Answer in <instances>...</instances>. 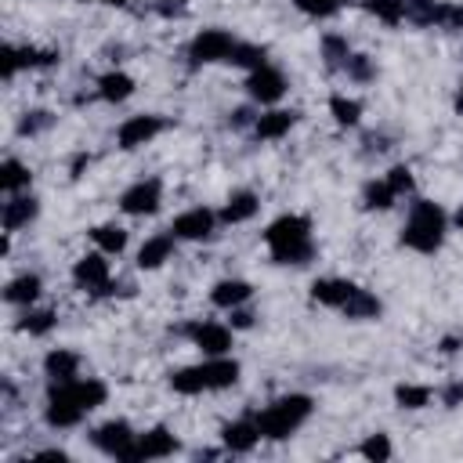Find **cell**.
Here are the masks:
<instances>
[{
  "mask_svg": "<svg viewBox=\"0 0 463 463\" xmlns=\"http://www.w3.org/2000/svg\"><path fill=\"white\" fill-rule=\"evenodd\" d=\"M264 243L272 250V261L275 264H307L316 257V246H312V221L300 218V214H282L268 225L264 232Z\"/></svg>",
  "mask_w": 463,
  "mask_h": 463,
  "instance_id": "1",
  "label": "cell"
},
{
  "mask_svg": "<svg viewBox=\"0 0 463 463\" xmlns=\"http://www.w3.org/2000/svg\"><path fill=\"white\" fill-rule=\"evenodd\" d=\"M402 243L416 254H438L445 243V210L431 200H416L402 225Z\"/></svg>",
  "mask_w": 463,
  "mask_h": 463,
  "instance_id": "2",
  "label": "cell"
},
{
  "mask_svg": "<svg viewBox=\"0 0 463 463\" xmlns=\"http://www.w3.org/2000/svg\"><path fill=\"white\" fill-rule=\"evenodd\" d=\"M312 398L307 395H282V398H275L264 413H257L254 420H257V431H261V438H268V441H282V438H289L307 416H312Z\"/></svg>",
  "mask_w": 463,
  "mask_h": 463,
  "instance_id": "3",
  "label": "cell"
},
{
  "mask_svg": "<svg viewBox=\"0 0 463 463\" xmlns=\"http://www.w3.org/2000/svg\"><path fill=\"white\" fill-rule=\"evenodd\" d=\"M236 37L228 30H203L196 33V40L189 44V58L192 66H214V62H228L236 51Z\"/></svg>",
  "mask_w": 463,
  "mask_h": 463,
  "instance_id": "4",
  "label": "cell"
},
{
  "mask_svg": "<svg viewBox=\"0 0 463 463\" xmlns=\"http://www.w3.org/2000/svg\"><path fill=\"white\" fill-rule=\"evenodd\" d=\"M160 203H164V185H160V178L138 182V185H130V189L120 196V210L130 214V218H148V214H156Z\"/></svg>",
  "mask_w": 463,
  "mask_h": 463,
  "instance_id": "5",
  "label": "cell"
},
{
  "mask_svg": "<svg viewBox=\"0 0 463 463\" xmlns=\"http://www.w3.org/2000/svg\"><path fill=\"white\" fill-rule=\"evenodd\" d=\"M84 416H87V409L73 398V391L66 384H51V395H48V405H44V420L51 427H76Z\"/></svg>",
  "mask_w": 463,
  "mask_h": 463,
  "instance_id": "6",
  "label": "cell"
},
{
  "mask_svg": "<svg viewBox=\"0 0 463 463\" xmlns=\"http://www.w3.org/2000/svg\"><path fill=\"white\" fill-rule=\"evenodd\" d=\"M178 452V438L167 427H152L145 434L134 438V449L127 456V463H145V459H167Z\"/></svg>",
  "mask_w": 463,
  "mask_h": 463,
  "instance_id": "7",
  "label": "cell"
},
{
  "mask_svg": "<svg viewBox=\"0 0 463 463\" xmlns=\"http://www.w3.org/2000/svg\"><path fill=\"white\" fill-rule=\"evenodd\" d=\"M134 431H130V423L127 420H109V423H102L94 434H91V441L105 452V456H112V459H127L130 456V449H134Z\"/></svg>",
  "mask_w": 463,
  "mask_h": 463,
  "instance_id": "8",
  "label": "cell"
},
{
  "mask_svg": "<svg viewBox=\"0 0 463 463\" xmlns=\"http://www.w3.org/2000/svg\"><path fill=\"white\" fill-rule=\"evenodd\" d=\"M164 120L160 116H130V120H123V127L116 130V141H120V148H141V145H148L152 138H156V134H164Z\"/></svg>",
  "mask_w": 463,
  "mask_h": 463,
  "instance_id": "9",
  "label": "cell"
},
{
  "mask_svg": "<svg viewBox=\"0 0 463 463\" xmlns=\"http://www.w3.org/2000/svg\"><path fill=\"white\" fill-rule=\"evenodd\" d=\"M246 91H250L254 102L275 105V102L286 94V76H282L279 69H272V66H261V69H254V73L246 76Z\"/></svg>",
  "mask_w": 463,
  "mask_h": 463,
  "instance_id": "10",
  "label": "cell"
},
{
  "mask_svg": "<svg viewBox=\"0 0 463 463\" xmlns=\"http://www.w3.org/2000/svg\"><path fill=\"white\" fill-rule=\"evenodd\" d=\"M73 282L80 289H94V293H105L109 289V261L105 254H84L76 264H73Z\"/></svg>",
  "mask_w": 463,
  "mask_h": 463,
  "instance_id": "11",
  "label": "cell"
},
{
  "mask_svg": "<svg viewBox=\"0 0 463 463\" xmlns=\"http://www.w3.org/2000/svg\"><path fill=\"white\" fill-rule=\"evenodd\" d=\"M189 337H192V344H196L207 359H221V355L232 352V330H228V326L196 323V326H189Z\"/></svg>",
  "mask_w": 463,
  "mask_h": 463,
  "instance_id": "12",
  "label": "cell"
},
{
  "mask_svg": "<svg viewBox=\"0 0 463 463\" xmlns=\"http://www.w3.org/2000/svg\"><path fill=\"white\" fill-rule=\"evenodd\" d=\"M214 225H218V218H214L207 207H196V210L178 214V218H174V225H171V232H174L178 239H192V243H200V239H210V236H214Z\"/></svg>",
  "mask_w": 463,
  "mask_h": 463,
  "instance_id": "13",
  "label": "cell"
},
{
  "mask_svg": "<svg viewBox=\"0 0 463 463\" xmlns=\"http://www.w3.org/2000/svg\"><path fill=\"white\" fill-rule=\"evenodd\" d=\"M174 239H178L174 232H164V236L145 239L141 250H138V268H145V272L164 268V264L171 261V254H174Z\"/></svg>",
  "mask_w": 463,
  "mask_h": 463,
  "instance_id": "14",
  "label": "cell"
},
{
  "mask_svg": "<svg viewBox=\"0 0 463 463\" xmlns=\"http://www.w3.org/2000/svg\"><path fill=\"white\" fill-rule=\"evenodd\" d=\"M44 377H48L51 384H69V380H76V377H80V355L69 352V348L48 352V359H44Z\"/></svg>",
  "mask_w": 463,
  "mask_h": 463,
  "instance_id": "15",
  "label": "cell"
},
{
  "mask_svg": "<svg viewBox=\"0 0 463 463\" xmlns=\"http://www.w3.org/2000/svg\"><path fill=\"white\" fill-rule=\"evenodd\" d=\"M293 123H297V112H289V109H272V112H261V116L254 120V134H257L261 141H279V138H286V134L293 130Z\"/></svg>",
  "mask_w": 463,
  "mask_h": 463,
  "instance_id": "16",
  "label": "cell"
},
{
  "mask_svg": "<svg viewBox=\"0 0 463 463\" xmlns=\"http://www.w3.org/2000/svg\"><path fill=\"white\" fill-rule=\"evenodd\" d=\"M37 214H40V203L33 200V196H8V203H4V232L12 236V232H19V228H26L30 221H37Z\"/></svg>",
  "mask_w": 463,
  "mask_h": 463,
  "instance_id": "17",
  "label": "cell"
},
{
  "mask_svg": "<svg viewBox=\"0 0 463 463\" xmlns=\"http://www.w3.org/2000/svg\"><path fill=\"white\" fill-rule=\"evenodd\" d=\"M352 293H355V282H348V279H316L312 282V300L323 307H344Z\"/></svg>",
  "mask_w": 463,
  "mask_h": 463,
  "instance_id": "18",
  "label": "cell"
},
{
  "mask_svg": "<svg viewBox=\"0 0 463 463\" xmlns=\"http://www.w3.org/2000/svg\"><path fill=\"white\" fill-rule=\"evenodd\" d=\"M221 441H225V449H228V452H250V449L261 441L257 420H236V423H225Z\"/></svg>",
  "mask_w": 463,
  "mask_h": 463,
  "instance_id": "19",
  "label": "cell"
},
{
  "mask_svg": "<svg viewBox=\"0 0 463 463\" xmlns=\"http://www.w3.org/2000/svg\"><path fill=\"white\" fill-rule=\"evenodd\" d=\"M250 297H254V286L243 282V279H221V282L210 289V300H214L218 307H225V312H232V307L246 304Z\"/></svg>",
  "mask_w": 463,
  "mask_h": 463,
  "instance_id": "20",
  "label": "cell"
},
{
  "mask_svg": "<svg viewBox=\"0 0 463 463\" xmlns=\"http://www.w3.org/2000/svg\"><path fill=\"white\" fill-rule=\"evenodd\" d=\"M171 387H174L178 395H203V391H210L207 362H200V366H185V370L171 373Z\"/></svg>",
  "mask_w": 463,
  "mask_h": 463,
  "instance_id": "21",
  "label": "cell"
},
{
  "mask_svg": "<svg viewBox=\"0 0 463 463\" xmlns=\"http://www.w3.org/2000/svg\"><path fill=\"white\" fill-rule=\"evenodd\" d=\"M66 387L73 391V398H76L87 413L98 409V405H105V398H109V387H105L102 380H94V377H76V380H69Z\"/></svg>",
  "mask_w": 463,
  "mask_h": 463,
  "instance_id": "22",
  "label": "cell"
},
{
  "mask_svg": "<svg viewBox=\"0 0 463 463\" xmlns=\"http://www.w3.org/2000/svg\"><path fill=\"white\" fill-rule=\"evenodd\" d=\"M30 185H33V171L22 160H4V167H0V189H4V196H22Z\"/></svg>",
  "mask_w": 463,
  "mask_h": 463,
  "instance_id": "23",
  "label": "cell"
},
{
  "mask_svg": "<svg viewBox=\"0 0 463 463\" xmlns=\"http://www.w3.org/2000/svg\"><path fill=\"white\" fill-rule=\"evenodd\" d=\"M257 196L254 192H232L228 200H225V207H221V221L225 225H243V221H250L254 214H257Z\"/></svg>",
  "mask_w": 463,
  "mask_h": 463,
  "instance_id": "24",
  "label": "cell"
},
{
  "mask_svg": "<svg viewBox=\"0 0 463 463\" xmlns=\"http://www.w3.org/2000/svg\"><path fill=\"white\" fill-rule=\"evenodd\" d=\"M40 289H44V282H40V275H19V279H12L8 286H4V300L8 304H19V307H30L37 297H40Z\"/></svg>",
  "mask_w": 463,
  "mask_h": 463,
  "instance_id": "25",
  "label": "cell"
},
{
  "mask_svg": "<svg viewBox=\"0 0 463 463\" xmlns=\"http://www.w3.org/2000/svg\"><path fill=\"white\" fill-rule=\"evenodd\" d=\"M341 312H344L348 319H355V323H362V319H377V316H380V300H377L370 289L355 286V293L348 297V304L341 307Z\"/></svg>",
  "mask_w": 463,
  "mask_h": 463,
  "instance_id": "26",
  "label": "cell"
},
{
  "mask_svg": "<svg viewBox=\"0 0 463 463\" xmlns=\"http://www.w3.org/2000/svg\"><path fill=\"white\" fill-rule=\"evenodd\" d=\"M98 94H102L105 102H127V98L134 94V76L112 69V73L98 76Z\"/></svg>",
  "mask_w": 463,
  "mask_h": 463,
  "instance_id": "27",
  "label": "cell"
},
{
  "mask_svg": "<svg viewBox=\"0 0 463 463\" xmlns=\"http://www.w3.org/2000/svg\"><path fill=\"white\" fill-rule=\"evenodd\" d=\"M370 15H377L387 26H402L409 19V0H370Z\"/></svg>",
  "mask_w": 463,
  "mask_h": 463,
  "instance_id": "28",
  "label": "cell"
},
{
  "mask_svg": "<svg viewBox=\"0 0 463 463\" xmlns=\"http://www.w3.org/2000/svg\"><path fill=\"white\" fill-rule=\"evenodd\" d=\"M91 239L98 243L102 254H123L127 250V232L120 225H98V228H91Z\"/></svg>",
  "mask_w": 463,
  "mask_h": 463,
  "instance_id": "29",
  "label": "cell"
},
{
  "mask_svg": "<svg viewBox=\"0 0 463 463\" xmlns=\"http://www.w3.org/2000/svg\"><path fill=\"white\" fill-rule=\"evenodd\" d=\"M330 116L341 123V127H355L362 120V102L348 98V94H334L330 98Z\"/></svg>",
  "mask_w": 463,
  "mask_h": 463,
  "instance_id": "30",
  "label": "cell"
},
{
  "mask_svg": "<svg viewBox=\"0 0 463 463\" xmlns=\"http://www.w3.org/2000/svg\"><path fill=\"white\" fill-rule=\"evenodd\" d=\"M395 402H398V409H423V405H431V387H423V384H398L395 387Z\"/></svg>",
  "mask_w": 463,
  "mask_h": 463,
  "instance_id": "31",
  "label": "cell"
},
{
  "mask_svg": "<svg viewBox=\"0 0 463 463\" xmlns=\"http://www.w3.org/2000/svg\"><path fill=\"white\" fill-rule=\"evenodd\" d=\"M362 200H366V207H370V210H391L398 196L391 192V185H387V182H370V185H366V192H362Z\"/></svg>",
  "mask_w": 463,
  "mask_h": 463,
  "instance_id": "32",
  "label": "cell"
},
{
  "mask_svg": "<svg viewBox=\"0 0 463 463\" xmlns=\"http://www.w3.org/2000/svg\"><path fill=\"white\" fill-rule=\"evenodd\" d=\"M55 323H58V316L51 312V307H44V312H26L22 330H26L30 337H48V334L55 330Z\"/></svg>",
  "mask_w": 463,
  "mask_h": 463,
  "instance_id": "33",
  "label": "cell"
},
{
  "mask_svg": "<svg viewBox=\"0 0 463 463\" xmlns=\"http://www.w3.org/2000/svg\"><path fill=\"white\" fill-rule=\"evenodd\" d=\"M264 58H268V55H264V48H257V44H236V51H232V58H228V62H232V66H243V69H250V73H254V69L268 66Z\"/></svg>",
  "mask_w": 463,
  "mask_h": 463,
  "instance_id": "34",
  "label": "cell"
},
{
  "mask_svg": "<svg viewBox=\"0 0 463 463\" xmlns=\"http://www.w3.org/2000/svg\"><path fill=\"white\" fill-rule=\"evenodd\" d=\"M15 58H19V69H44L58 62L55 51H40V48H15Z\"/></svg>",
  "mask_w": 463,
  "mask_h": 463,
  "instance_id": "35",
  "label": "cell"
},
{
  "mask_svg": "<svg viewBox=\"0 0 463 463\" xmlns=\"http://www.w3.org/2000/svg\"><path fill=\"white\" fill-rule=\"evenodd\" d=\"M323 58H326V66L330 69H341V66H348V58H352V51H348V40H341V37H326L323 40Z\"/></svg>",
  "mask_w": 463,
  "mask_h": 463,
  "instance_id": "36",
  "label": "cell"
},
{
  "mask_svg": "<svg viewBox=\"0 0 463 463\" xmlns=\"http://www.w3.org/2000/svg\"><path fill=\"white\" fill-rule=\"evenodd\" d=\"M293 4L312 19H330V15L341 12V0H293Z\"/></svg>",
  "mask_w": 463,
  "mask_h": 463,
  "instance_id": "37",
  "label": "cell"
},
{
  "mask_svg": "<svg viewBox=\"0 0 463 463\" xmlns=\"http://www.w3.org/2000/svg\"><path fill=\"white\" fill-rule=\"evenodd\" d=\"M384 182L391 185V192H395L398 200H402V196H409V192H413V185H416V182H413V171H409L405 164H398V167H391Z\"/></svg>",
  "mask_w": 463,
  "mask_h": 463,
  "instance_id": "38",
  "label": "cell"
},
{
  "mask_svg": "<svg viewBox=\"0 0 463 463\" xmlns=\"http://www.w3.org/2000/svg\"><path fill=\"white\" fill-rule=\"evenodd\" d=\"M366 459H377V463H384V459H391V441H387V434H370L366 441H362V449H359Z\"/></svg>",
  "mask_w": 463,
  "mask_h": 463,
  "instance_id": "39",
  "label": "cell"
},
{
  "mask_svg": "<svg viewBox=\"0 0 463 463\" xmlns=\"http://www.w3.org/2000/svg\"><path fill=\"white\" fill-rule=\"evenodd\" d=\"M344 69H348V76H352V80H370V76H373V66H370V58H366V55H352Z\"/></svg>",
  "mask_w": 463,
  "mask_h": 463,
  "instance_id": "40",
  "label": "cell"
},
{
  "mask_svg": "<svg viewBox=\"0 0 463 463\" xmlns=\"http://www.w3.org/2000/svg\"><path fill=\"white\" fill-rule=\"evenodd\" d=\"M48 123H51L48 112H26V120L19 123V134H37V130H44Z\"/></svg>",
  "mask_w": 463,
  "mask_h": 463,
  "instance_id": "41",
  "label": "cell"
},
{
  "mask_svg": "<svg viewBox=\"0 0 463 463\" xmlns=\"http://www.w3.org/2000/svg\"><path fill=\"white\" fill-rule=\"evenodd\" d=\"M156 12H160L164 19H182V15L189 12V0H160Z\"/></svg>",
  "mask_w": 463,
  "mask_h": 463,
  "instance_id": "42",
  "label": "cell"
},
{
  "mask_svg": "<svg viewBox=\"0 0 463 463\" xmlns=\"http://www.w3.org/2000/svg\"><path fill=\"white\" fill-rule=\"evenodd\" d=\"M441 402H445L449 409H452V405H459V402H463V384H459V380H456V384H449V387H445V395H441Z\"/></svg>",
  "mask_w": 463,
  "mask_h": 463,
  "instance_id": "43",
  "label": "cell"
},
{
  "mask_svg": "<svg viewBox=\"0 0 463 463\" xmlns=\"http://www.w3.org/2000/svg\"><path fill=\"white\" fill-rule=\"evenodd\" d=\"M232 326H236V330H250V326H254V316H250V312H243V304H239V307H232Z\"/></svg>",
  "mask_w": 463,
  "mask_h": 463,
  "instance_id": "44",
  "label": "cell"
},
{
  "mask_svg": "<svg viewBox=\"0 0 463 463\" xmlns=\"http://www.w3.org/2000/svg\"><path fill=\"white\" fill-rule=\"evenodd\" d=\"M37 459H58V463H66L69 456L62 449H44V452H37Z\"/></svg>",
  "mask_w": 463,
  "mask_h": 463,
  "instance_id": "45",
  "label": "cell"
},
{
  "mask_svg": "<svg viewBox=\"0 0 463 463\" xmlns=\"http://www.w3.org/2000/svg\"><path fill=\"white\" fill-rule=\"evenodd\" d=\"M449 30H463V4L449 12Z\"/></svg>",
  "mask_w": 463,
  "mask_h": 463,
  "instance_id": "46",
  "label": "cell"
},
{
  "mask_svg": "<svg viewBox=\"0 0 463 463\" xmlns=\"http://www.w3.org/2000/svg\"><path fill=\"white\" fill-rule=\"evenodd\" d=\"M459 352V337H445L441 341V355H456Z\"/></svg>",
  "mask_w": 463,
  "mask_h": 463,
  "instance_id": "47",
  "label": "cell"
},
{
  "mask_svg": "<svg viewBox=\"0 0 463 463\" xmlns=\"http://www.w3.org/2000/svg\"><path fill=\"white\" fill-rule=\"evenodd\" d=\"M246 120H250V112H246V109H239V112H236V116H232V123H236V127H243V123H246Z\"/></svg>",
  "mask_w": 463,
  "mask_h": 463,
  "instance_id": "48",
  "label": "cell"
},
{
  "mask_svg": "<svg viewBox=\"0 0 463 463\" xmlns=\"http://www.w3.org/2000/svg\"><path fill=\"white\" fill-rule=\"evenodd\" d=\"M456 112L463 116V80H459V91H456Z\"/></svg>",
  "mask_w": 463,
  "mask_h": 463,
  "instance_id": "49",
  "label": "cell"
},
{
  "mask_svg": "<svg viewBox=\"0 0 463 463\" xmlns=\"http://www.w3.org/2000/svg\"><path fill=\"white\" fill-rule=\"evenodd\" d=\"M91 4H112V8H123L127 0H91Z\"/></svg>",
  "mask_w": 463,
  "mask_h": 463,
  "instance_id": "50",
  "label": "cell"
},
{
  "mask_svg": "<svg viewBox=\"0 0 463 463\" xmlns=\"http://www.w3.org/2000/svg\"><path fill=\"white\" fill-rule=\"evenodd\" d=\"M452 221H456V228L463 232V203H459V210H456V218H452Z\"/></svg>",
  "mask_w": 463,
  "mask_h": 463,
  "instance_id": "51",
  "label": "cell"
},
{
  "mask_svg": "<svg viewBox=\"0 0 463 463\" xmlns=\"http://www.w3.org/2000/svg\"><path fill=\"white\" fill-rule=\"evenodd\" d=\"M341 4H348V0H341Z\"/></svg>",
  "mask_w": 463,
  "mask_h": 463,
  "instance_id": "52",
  "label": "cell"
}]
</instances>
